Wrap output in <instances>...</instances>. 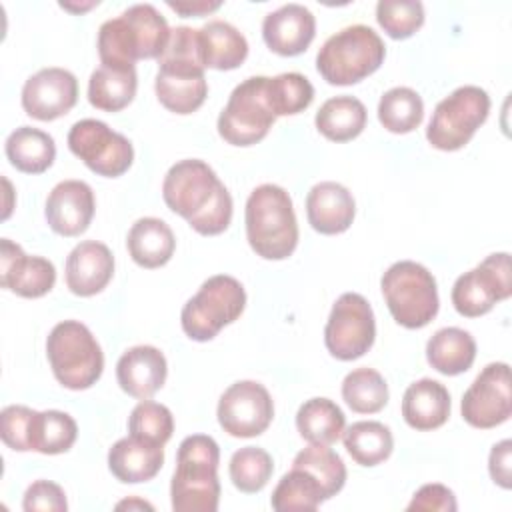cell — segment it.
<instances>
[{"label": "cell", "mask_w": 512, "mask_h": 512, "mask_svg": "<svg viewBox=\"0 0 512 512\" xmlns=\"http://www.w3.org/2000/svg\"><path fill=\"white\" fill-rule=\"evenodd\" d=\"M162 198L202 236L222 234L232 222V196L204 160L188 158L170 166Z\"/></svg>", "instance_id": "obj_1"}, {"label": "cell", "mask_w": 512, "mask_h": 512, "mask_svg": "<svg viewBox=\"0 0 512 512\" xmlns=\"http://www.w3.org/2000/svg\"><path fill=\"white\" fill-rule=\"evenodd\" d=\"M204 68L200 28H172L168 44L158 58L154 82L160 104L174 114L196 112L208 96Z\"/></svg>", "instance_id": "obj_2"}, {"label": "cell", "mask_w": 512, "mask_h": 512, "mask_svg": "<svg viewBox=\"0 0 512 512\" xmlns=\"http://www.w3.org/2000/svg\"><path fill=\"white\" fill-rule=\"evenodd\" d=\"M170 38L166 18L152 4H134L98 30L102 66L134 68L136 60L160 58Z\"/></svg>", "instance_id": "obj_3"}, {"label": "cell", "mask_w": 512, "mask_h": 512, "mask_svg": "<svg viewBox=\"0 0 512 512\" xmlns=\"http://www.w3.org/2000/svg\"><path fill=\"white\" fill-rule=\"evenodd\" d=\"M220 448L212 436H186L176 454L170 484L174 512H216L220 500L218 480Z\"/></svg>", "instance_id": "obj_4"}, {"label": "cell", "mask_w": 512, "mask_h": 512, "mask_svg": "<svg viewBox=\"0 0 512 512\" xmlns=\"http://www.w3.org/2000/svg\"><path fill=\"white\" fill-rule=\"evenodd\" d=\"M246 238L266 260L292 256L298 244V222L290 194L276 184L256 186L246 200Z\"/></svg>", "instance_id": "obj_5"}, {"label": "cell", "mask_w": 512, "mask_h": 512, "mask_svg": "<svg viewBox=\"0 0 512 512\" xmlns=\"http://www.w3.org/2000/svg\"><path fill=\"white\" fill-rule=\"evenodd\" d=\"M386 46L378 32L364 24H352L332 34L316 54L320 76L334 86H350L380 68Z\"/></svg>", "instance_id": "obj_6"}, {"label": "cell", "mask_w": 512, "mask_h": 512, "mask_svg": "<svg viewBox=\"0 0 512 512\" xmlns=\"http://www.w3.org/2000/svg\"><path fill=\"white\" fill-rule=\"evenodd\" d=\"M46 356L54 378L70 390H86L104 370V354L94 334L78 320L58 322L46 338Z\"/></svg>", "instance_id": "obj_7"}, {"label": "cell", "mask_w": 512, "mask_h": 512, "mask_svg": "<svg viewBox=\"0 0 512 512\" xmlns=\"http://www.w3.org/2000/svg\"><path fill=\"white\" fill-rule=\"evenodd\" d=\"M380 288L392 318L404 328H424L438 314L436 280L414 260L394 262L384 272Z\"/></svg>", "instance_id": "obj_8"}, {"label": "cell", "mask_w": 512, "mask_h": 512, "mask_svg": "<svg viewBox=\"0 0 512 512\" xmlns=\"http://www.w3.org/2000/svg\"><path fill=\"white\" fill-rule=\"evenodd\" d=\"M244 306V286L228 274H216L210 276L184 304L180 312V324L188 338L206 342L212 340L224 326L240 318Z\"/></svg>", "instance_id": "obj_9"}, {"label": "cell", "mask_w": 512, "mask_h": 512, "mask_svg": "<svg viewBox=\"0 0 512 512\" xmlns=\"http://www.w3.org/2000/svg\"><path fill=\"white\" fill-rule=\"evenodd\" d=\"M490 96L480 86H460L434 108L426 128V138L436 150L454 152L470 142L486 122Z\"/></svg>", "instance_id": "obj_10"}, {"label": "cell", "mask_w": 512, "mask_h": 512, "mask_svg": "<svg viewBox=\"0 0 512 512\" xmlns=\"http://www.w3.org/2000/svg\"><path fill=\"white\" fill-rule=\"evenodd\" d=\"M266 78L268 76H250L230 92L218 116V134L228 144H258L272 128L276 116L266 98Z\"/></svg>", "instance_id": "obj_11"}, {"label": "cell", "mask_w": 512, "mask_h": 512, "mask_svg": "<svg viewBox=\"0 0 512 512\" xmlns=\"http://www.w3.org/2000/svg\"><path fill=\"white\" fill-rule=\"evenodd\" d=\"M512 294L508 252L486 256L476 268L460 274L452 286V304L460 316L478 318Z\"/></svg>", "instance_id": "obj_12"}, {"label": "cell", "mask_w": 512, "mask_h": 512, "mask_svg": "<svg viewBox=\"0 0 512 512\" xmlns=\"http://www.w3.org/2000/svg\"><path fill=\"white\" fill-rule=\"evenodd\" d=\"M376 338L374 312L368 300L358 292H344L332 306L324 328V344L338 360H356L364 356Z\"/></svg>", "instance_id": "obj_13"}, {"label": "cell", "mask_w": 512, "mask_h": 512, "mask_svg": "<svg viewBox=\"0 0 512 512\" xmlns=\"http://www.w3.org/2000/svg\"><path fill=\"white\" fill-rule=\"evenodd\" d=\"M68 148L92 172L106 178L122 176L134 160L132 142L114 132L106 122L84 118L72 124L68 132Z\"/></svg>", "instance_id": "obj_14"}, {"label": "cell", "mask_w": 512, "mask_h": 512, "mask_svg": "<svg viewBox=\"0 0 512 512\" xmlns=\"http://www.w3.org/2000/svg\"><path fill=\"white\" fill-rule=\"evenodd\" d=\"M462 418L480 430L504 424L512 414L510 366L492 362L474 378L462 396Z\"/></svg>", "instance_id": "obj_15"}, {"label": "cell", "mask_w": 512, "mask_h": 512, "mask_svg": "<svg viewBox=\"0 0 512 512\" xmlns=\"http://www.w3.org/2000/svg\"><path fill=\"white\" fill-rule=\"evenodd\" d=\"M218 424L234 438H254L262 434L274 418L270 392L254 380L234 382L218 400Z\"/></svg>", "instance_id": "obj_16"}, {"label": "cell", "mask_w": 512, "mask_h": 512, "mask_svg": "<svg viewBox=\"0 0 512 512\" xmlns=\"http://www.w3.org/2000/svg\"><path fill=\"white\" fill-rule=\"evenodd\" d=\"M78 100L76 76L58 66L42 68L22 86V108L30 118L50 122L68 114Z\"/></svg>", "instance_id": "obj_17"}, {"label": "cell", "mask_w": 512, "mask_h": 512, "mask_svg": "<svg viewBox=\"0 0 512 512\" xmlns=\"http://www.w3.org/2000/svg\"><path fill=\"white\" fill-rule=\"evenodd\" d=\"M56 268L42 256H28L16 242H0V286L22 298H40L54 288Z\"/></svg>", "instance_id": "obj_18"}, {"label": "cell", "mask_w": 512, "mask_h": 512, "mask_svg": "<svg viewBox=\"0 0 512 512\" xmlns=\"http://www.w3.org/2000/svg\"><path fill=\"white\" fill-rule=\"evenodd\" d=\"M94 208V192L86 182L62 180L50 190L44 216L56 234L72 238L86 232L92 222Z\"/></svg>", "instance_id": "obj_19"}, {"label": "cell", "mask_w": 512, "mask_h": 512, "mask_svg": "<svg viewBox=\"0 0 512 512\" xmlns=\"http://www.w3.org/2000/svg\"><path fill=\"white\" fill-rule=\"evenodd\" d=\"M316 34V18L302 4H284L266 14L262 38L266 46L280 56H298L306 52Z\"/></svg>", "instance_id": "obj_20"}, {"label": "cell", "mask_w": 512, "mask_h": 512, "mask_svg": "<svg viewBox=\"0 0 512 512\" xmlns=\"http://www.w3.org/2000/svg\"><path fill=\"white\" fill-rule=\"evenodd\" d=\"M114 276V256L98 240H84L66 258V286L76 296L102 292Z\"/></svg>", "instance_id": "obj_21"}, {"label": "cell", "mask_w": 512, "mask_h": 512, "mask_svg": "<svg viewBox=\"0 0 512 512\" xmlns=\"http://www.w3.org/2000/svg\"><path fill=\"white\" fill-rule=\"evenodd\" d=\"M356 204L352 192L332 180L318 182L306 196L308 224L320 234H342L352 226Z\"/></svg>", "instance_id": "obj_22"}, {"label": "cell", "mask_w": 512, "mask_h": 512, "mask_svg": "<svg viewBox=\"0 0 512 512\" xmlns=\"http://www.w3.org/2000/svg\"><path fill=\"white\" fill-rule=\"evenodd\" d=\"M168 366L164 354L154 346H134L126 350L116 364L120 388L138 400H148L166 382Z\"/></svg>", "instance_id": "obj_23"}, {"label": "cell", "mask_w": 512, "mask_h": 512, "mask_svg": "<svg viewBox=\"0 0 512 512\" xmlns=\"http://www.w3.org/2000/svg\"><path fill=\"white\" fill-rule=\"evenodd\" d=\"M164 464V446L136 436L120 438L108 452V468L116 480L138 484L152 480Z\"/></svg>", "instance_id": "obj_24"}, {"label": "cell", "mask_w": 512, "mask_h": 512, "mask_svg": "<svg viewBox=\"0 0 512 512\" xmlns=\"http://www.w3.org/2000/svg\"><path fill=\"white\" fill-rule=\"evenodd\" d=\"M402 416L414 430L440 428L450 416V394L444 384L432 378L412 382L402 396Z\"/></svg>", "instance_id": "obj_25"}, {"label": "cell", "mask_w": 512, "mask_h": 512, "mask_svg": "<svg viewBox=\"0 0 512 512\" xmlns=\"http://www.w3.org/2000/svg\"><path fill=\"white\" fill-rule=\"evenodd\" d=\"M126 246L138 266L160 268L172 258L176 238L172 228L164 220L146 216L132 224V228L128 230Z\"/></svg>", "instance_id": "obj_26"}, {"label": "cell", "mask_w": 512, "mask_h": 512, "mask_svg": "<svg viewBox=\"0 0 512 512\" xmlns=\"http://www.w3.org/2000/svg\"><path fill=\"white\" fill-rule=\"evenodd\" d=\"M474 358L476 342L472 334L456 326L440 328L426 344L428 364L444 376H458L466 372L474 364Z\"/></svg>", "instance_id": "obj_27"}, {"label": "cell", "mask_w": 512, "mask_h": 512, "mask_svg": "<svg viewBox=\"0 0 512 512\" xmlns=\"http://www.w3.org/2000/svg\"><path fill=\"white\" fill-rule=\"evenodd\" d=\"M202 60L206 68L234 70L248 56L244 34L226 20H210L200 28Z\"/></svg>", "instance_id": "obj_28"}, {"label": "cell", "mask_w": 512, "mask_h": 512, "mask_svg": "<svg viewBox=\"0 0 512 512\" xmlns=\"http://www.w3.org/2000/svg\"><path fill=\"white\" fill-rule=\"evenodd\" d=\"M6 158L10 164L26 174L46 172L56 158L54 138L38 128L20 126L6 138Z\"/></svg>", "instance_id": "obj_29"}, {"label": "cell", "mask_w": 512, "mask_h": 512, "mask_svg": "<svg viewBox=\"0 0 512 512\" xmlns=\"http://www.w3.org/2000/svg\"><path fill=\"white\" fill-rule=\"evenodd\" d=\"M366 120V106L348 94L326 100L314 118L318 132L332 142L354 140L366 128Z\"/></svg>", "instance_id": "obj_30"}, {"label": "cell", "mask_w": 512, "mask_h": 512, "mask_svg": "<svg viewBox=\"0 0 512 512\" xmlns=\"http://www.w3.org/2000/svg\"><path fill=\"white\" fill-rule=\"evenodd\" d=\"M138 88L136 68L100 66L88 80V102L104 112H118L126 108Z\"/></svg>", "instance_id": "obj_31"}, {"label": "cell", "mask_w": 512, "mask_h": 512, "mask_svg": "<svg viewBox=\"0 0 512 512\" xmlns=\"http://www.w3.org/2000/svg\"><path fill=\"white\" fill-rule=\"evenodd\" d=\"M346 426V416L330 398H310L296 412V428L310 444H334Z\"/></svg>", "instance_id": "obj_32"}, {"label": "cell", "mask_w": 512, "mask_h": 512, "mask_svg": "<svg viewBox=\"0 0 512 512\" xmlns=\"http://www.w3.org/2000/svg\"><path fill=\"white\" fill-rule=\"evenodd\" d=\"M342 440L346 452L360 466H378L388 460L394 450L390 428L376 420L354 422L342 432Z\"/></svg>", "instance_id": "obj_33"}, {"label": "cell", "mask_w": 512, "mask_h": 512, "mask_svg": "<svg viewBox=\"0 0 512 512\" xmlns=\"http://www.w3.org/2000/svg\"><path fill=\"white\" fill-rule=\"evenodd\" d=\"M78 436L76 420L60 410L34 412L30 428V450L40 454H62L72 448Z\"/></svg>", "instance_id": "obj_34"}, {"label": "cell", "mask_w": 512, "mask_h": 512, "mask_svg": "<svg viewBox=\"0 0 512 512\" xmlns=\"http://www.w3.org/2000/svg\"><path fill=\"white\" fill-rule=\"evenodd\" d=\"M424 102L420 94L408 86H396L382 94L378 102L380 124L394 134H408L422 124Z\"/></svg>", "instance_id": "obj_35"}, {"label": "cell", "mask_w": 512, "mask_h": 512, "mask_svg": "<svg viewBox=\"0 0 512 512\" xmlns=\"http://www.w3.org/2000/svg\"><path fill=\"white\" fill-rule=\"evenodd\" d=\"M326 500L320 482L304 468L292 466L276 484L270 504L278 512L290 510H316Z\"/></svg>", "instance_id": "obj_36"}, {"label": "cell", "mask_w": 512, "mask_h": 512, "mask_svg": "<svg viewBox=\"0 0 512 512\" xmlns=\"http://www.w3.org/2000/svg\"><path fill=\"white\" fill-rule=\"evenodd\" d=\"M342 398L352 412L374 414L388 402V384L372 368H356L342 380Z\"/></svg>", "instance_id": "obj_37"}, {"label": "cell", "mask_w": 512, "mask_h": 512, "mask_svg": "<svg viewBox=\"0 0 512 512\" xmlns=\"http://www.w3.org/2000/svg\"><path fill=\"white\" fill-rule=\"evenodd\" d=\"M266 98L274 116H294L304 112L314 100V86L298 72H284L266 78Z\"/></svg>", "instance_id": "obj_38"}, {"label": "cell", "mask_w": 512, "mask_h": 512, "mask_svg": "<svg viewBox=\"0 0 512 512\" xmlns=\"http://www.w3.org/2000/svg\"><path fill=\"white\" fill-rule=\"evenodd\" d=\"M292 466L308 470L322 486L326 500L336 496L346 482V466L342 458L322 444H310L294 456Z\"/></svg>", "instance_id": "obj_39"}, {"label": "cell", "mask_w": 512, "mask_h": 512, "mask_svg": "<svg viewBox=\"0 0 512 512\" xmlns=\"http://www.w3.org/2000/svg\"><path fill=\"white\" fill-rule=\"evenodd\" d=\"M228 472H230L232 484L240 492L254 494L268 484L274 472V462L264 448L244 446L232 454Z\"/></svg>", "instance_id": "obj_40"}, {"label": "cell", "mask_w": 512, "mask_h": 512, "mask_svg": "<svg viewBox=\"0 0 512 512\" xmlns=\"http://www.w3.org/2000/svg\"><path fill=\"white\" fill-rule=\"evenodd\" d=\"M128 432H130V436L164 446L172 438V432H174L172 412L164 404H158L152 400H142L130 412Z\"/></svg>", "instance_id": "obj_41"}, {"label": "cell", "mask_w": 512, "mask_h": 512, "mask_svg": "<svg viewBox=\"0 0 512 512\" xmlns=\"http://www.w3.org/2000/svg\"><path fill=\"white\" fill-rule=\"evenodd\" d=\"M376 20L390 38L404 40L424 24V6L418 0H380Z\"/></svg>", "instance_id": "obj_42"}, {"label": "cell", "mask_w": 512, "mask_h": 512, "mask_svg": "<svg viewBox=\"0 0 512 512\" xmlns=\"http://www.w3.org/2000/svg\"><path fill=\"white\" fill-rule=\"evenodd\" d=\"M34 412L36 410L22 406V404H12L2 410L0 436L8 448L18 450V452L30 450V428H32Z\"/></svg>", "instance_id": "obj_43"}, {"label": "cell", "mask_w": 512, "mask_h": 512, "mask_svg": "<svg viewBox=\"0 0 512 512\" xmlns=\"http://www.w3.org/2000/svg\"><path fill=\"white\" fill-rule=\"evenodd\" d=\"M22 508L26 512H36V510L64 512L68 510V502H66L64 490L56 482L36 480L26 488Z\"/></svg>", "instance_id": "obj_44"}, {"label": "cell", "mask_w": 512, "mask_h": 512, "mask_svg": "<svg viewBox=\"0 0 512 512\" xmlns=\"http://www.w3.org/2000/svg\"><path fill=\"white\" fill-rule=\"evenodd\" d=\"M458 508L454 492L444 484H424L418 488L408 504V510H438V512H454Z\"/></svg>", "instance_id": "obj_45"}, {"label": "cell", "mask_w": 512, "mask_h": 512, "mask_svg": "<svg viewBox=\"0 0 512 512\" xmlns=\"http://www.w3.org/2000/svg\"><path fill=\"white\" fill-rule=\"evenodd\" d=\"M512 442L506 438L498 444L492 446L490 450V458H488V470L492 480L502 486V488H510L512 486Z\"/></svg>", "instance_id": "obj_46"}, {"label": "cell", "mask_w": 512, "mask_h": 512, "mask_svg": "<svg viewBox=\"0 0 512 512\" xmlns=\"http://www.w3.org/2000/svg\"><path fill=\"white\" fill-rule=\"evenodd\" d=\"M222 6V2H206V0H198V2H168V8H172L174 12L182 14L184 18L188 16H206L214 10H218Z\"/></svg>", "instance_id": "obj_47"}, {"label": "cell", "mask_w": 512, "mask_h": 512, "mask_svg": "<svg viewBox=\"0 0 512 512\" xmlns=\"http://www.w3.org/2000/svg\"><path fill=\"white\" fill-rule=\"evenodd\" d=\"M98 6V2H86V4H70V2H60V8L70 10V12H86L90 8Z\"/></svg>", "instance_id": "obj_48"}, {"label": "cell", "mask_w": 512, "mask_h": 512, "mask_svg": "<svg viewBox=\"0 0 512 512\" xmlns=\"http://www.w3.org/2000/svg\"><path fill=\"white\" fill-rule=\"evenodd\" d=\"M116 508H118V510H120V508H128V510H130V508H148V510H152V506H150L148 502H142V500H124V502H120Z\"/></svg>", "instance_id": "obj_49"}]
</instances>
